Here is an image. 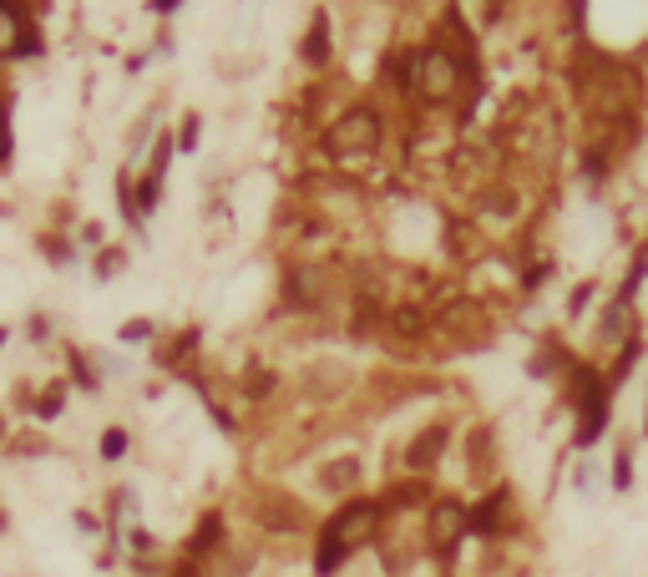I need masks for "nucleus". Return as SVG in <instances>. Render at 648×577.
<instances>
[{
    "instance_id": "obj_1",
    "label": "nucleus",
    "mask_w": 648,
    "mask_h": 577,
    "mask_svg": "<svg viewBox=\"0 0 648 577\" xmlns=\"http://www.w3.org/2000/svg\"><path fill=\"white\" fill-rule=\"evenodd\" d=\"M380 532V507L375 502H350L324 522L319 542H314V577H335L370 537Z\"/></svg>"
},
{
    "instance_id": "obj_9",
    "label": "nucleus",
    "mask_w": 648,
    "mask_h": 577,
    "mask_svg": "<svg viewBox=\"0 0 648 577\" xmlns=\"http://www.w3.org/2000/svg\"><path fill=\"white\" fill-rule=\"evenodd\" d=\"M11 456H46L51 446H46V436H36V431H21V436H11V446H6Z\"/></svg>"
},
{
    "instance_id": "obj_4",
    "label": "nucleus",
    "mask_w": 648,
    "mask_h": 577,
    "mask_svg": "<svg viewBox=\"0 0 648 577\" xmlns=\"http://www.w3.org/2000/svg\"><path fill=\"white\" fill-rule=\"evenodd\" d=\"M421 97H431V102H441L451 87H456V66L441 56V51H431V56H421Z\"/></svg>"
},
{
    "instance_id": "obj_3",
    "label": "nucleus",
    "mask_w": 648,
    "mask_h": 577,
    "mask_svg": "<svg viewBox=\"0 0 648 577\" xmlns=\"http://www.w3.org/2000/svg\"><path fill=\"white\" fill-rule=\"evenodd\" d=\"M375 142H380V122L370 112H350L345 122L330 127V147L335 152H370Z\"/></svg>"
},
{
    "instance_id": "obj_13",
    "label": "nucleus",
    "mask_w": 648,
    "mask_h": 577,
    "mask_svg": "<svg viewBox=\"0 0 648 577\" xmlns=\"http://www.w3.org/2000/svg\"><path fill=\"white\" fill-rule=\"evenodd\" d=\"M6 532H11V512H6V507H0V537H6Z\"/></svg>"
},
{
    "instance_id": "obj_11",
    "label": "nucleus",
    "mask_w": 648,
    "mask_h": 577,
    "mask_svg": "<svg viewBox=\"0 0 648 577\" xmlns=\"http://www.w3.org/2000/svg\"><path fill=\"white\" fill-rule=\"evenodd\" d=\"M314 36H324V26H314ZM319 51H330V41H309V56L319 61Z\"/></svg>"
},
{
    "instance_id": "obj_2",
    "label": "nucleus",
    "mask_w": 648,
    "mask_h": 577,
    "mask_svg": "<svg viewBox=\"0 0 648 577\" xmlns=\"http://www.w3.org/2000/svg\"><path fill=\"white\" fill-rule=\"evenodd\" d=\"M578 416H583L578 421V446H593L603 421H608V395H603V385L588 370H578Z\"/></svg>"
},
{
    "instance_id": "obj_7",
    "label": "nucleus",
    "mask_w": 648,
    "mask_h": 577,
    "mask_svg": "<svg viewBox=\"0 0 648 577\" xmlns=\"http://www.w3.org/2000/svg\"><path fill=\"white\" fill-rule=\"evenodd\" d=\"M441 451H446V431H426V436H421L411 451H405V466H411V471H426V466H431Z\"/></svg>"
},
{
    "instance_id": "obj_14",
    "label": "nucleus",
    "mask_w": 648,
    "mask_h": 577,
    "mask_svg": "<svg viewBox=\"0 0 648 577\" xmlns=\"http://www.w3.org/2000/svg\"><path fill=\"white\" fill-rule=\"evenodd\" d=\"M152 6H157V11H173V6H178V0H152Z\"/></svg>"
},
{
    "instance_id": "obj_6",
    "label": "nucleus",
    "mask_w": 648,
    "mask_h": 577,
    "mask_svg": "<svg viewBox=\"0 0 648 577\" xmlns=\"http://www.w3.org/2000/svg\"><path fill=\"white\" fill-rule=\"evenodd\" d=\"M66 395H71V385H66V380H51V385H46V390L36 395L31 416H36V421H56L61 410H66Z\"/></svg>"
},
{
    "instance_id": "obj_5",
    "label": "nucleus",
    "mask_w": 648,
    "mask_h": 577,
    "mask_svg": "<svg viewBox=\"0 0 648 577\" xmlns=\"http://www.w3.org/2000/svg\"><path fill=\"white\" fill-rule=\"evenodd\" d=\"M456 537H466V512L456 502H441L431 512V547L446 552V547H456Z\"/></svg>"
},
{
    "instance_id": "obj_12",
    "label": "nucleus",
    "mask_w": 648,
    "mask_h": 577,
    "mask_svg": "<svg viewBox=\"0 0 648 577\" xmlns=\"http://www.w3.org/2000/svg\"><path fill=\"white\" fill-rule=\"evenodd\" d=\"M11 441V421H6V410H0V446Z\"/></svg>"
},
{
    "instance_id": "obj_10",
    "label": "nucleus",
    "mask_w": 648,
    "mask_h": 577,
    "mask_svg": "<svg viewBox=\"0 0 648 577\" xmlns=\"http://www.w3.org/2000/svg\"><path fill=\"white\" fill-rule=\"evenodd\" d=\"M613 486H618V491H628V486H633V461H628V456H618V461H613Z\"/></svg>"
},
{
    "instance_id": "obj_15",
    "label": "nucleus",
    "mask_w": 648,
    "mask_h": 577,
    "mask_svg": "<svg viewBox=\"0 0 648 577\" xmlns=\"http://www.w3.org/2000/svg\"><path fill=\"white\" fill-rule=\"evenodd\" d=\"M0 345H6V329H0Z\"/></svg>"
},
{
    "instance_id": "obj_8",
    "label": "nucleus",
    "mask_w": 648,
    "mask_h": 577,
    "mask_svg": "<svg viewBox=\"0 0 648 577\" xmlns=\"http://www.w3.org/2000/svg\"><path fill=\"white\" fill-rule=\"evenodd\" d=\"M127 451H132V436H127L122 426H107V431L97 436V456H102V461H122Z\"/></svg>"
}]
</instances>
